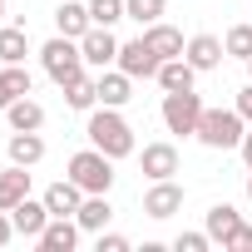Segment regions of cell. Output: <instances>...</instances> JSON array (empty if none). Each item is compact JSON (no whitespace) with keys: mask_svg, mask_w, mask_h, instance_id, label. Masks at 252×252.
<instances>
[{"mask_svg":"<svg viewBox=\"0 0 252 252\" xmlns=\"http://www.w3.org/2000/svg\"><path fill=\"white\" fill-rule=\"evenodd\" d=\"M64 178H74L84 193H109V188H114V158H109V154H99V149L89 144V149H79V154L69 158Z\"/></svg>","mask_w":252,"mask_h":252,"instance_id":"277c9868","label":"cell"},{"mask_svg":"<svg viewBox=\"0 0 252 252\" xmlns=\"http://www.w3.org/2000/svg\"><path fill=\"white\" fill-rule=\"evenodd\" d=\"M203 99L193 94V89H173V94H163V129L168 134H198V119H203Z\"/></svg>","mask_w":252,"mask_h":252,"instance_id":"5b68a950","label":"cell"},{"mask_svg":"<svg viewBox=\"0 0 252 252\" xmlns=\"http://www.w3.org/2000/svg\"><path fill=\"white\" fill-rule=\"evenodd\" d=\"M79 50H84V64H89V69H109V64H119V40H114L109 25H89V35L79 40Z\"/></svg>","mask_w":252,"mask_h":252,"instance_id":"52a82bcc","label":"cell"},{"mask_svg":"<svg viewBox=\"0 0 252 252\" xmlns=\"http://www.w3.org/2000/svg\"><path fill=\"white\" fill-rule=\"evenodd\" d=\"M237 149H242V158H247V168H252V134H242V144H237Z\"/></svg>","mask_w":252,"mask_h":252,"instance_id":"836d02e7","label":"cell"},{"mask_svg":"<svg viewBox=\"0 0 252 252\" xmlns=\"http://www.w3.org/2000/svg\"><path fill=\"white\" fill-rule=\"evenodd\" d=\"M247 79H252V60H247Z\"/></svg>","mask_w":252,"mask_h":252,"instance_id":"d590c367","label":"cell"},{"mask_svg":"<svg viewBox=\"0 0 252 252\" xmlns=\"http://www.w3.org/2000/svg\"><path fill=\"white\" fill-rule=\"evenodd\" d=\"M227 252H252V227H247V222L227 237Z\"/></svg>","mask_w":252,"mask_h":252,"instance_id":"4dcf8cb0","label":"cell"},{"mask_svg":"<svg viewBox=\"0 0 252 252\" xmlns=\"http://www.w3.org/2000/svg\"><path fill=\"white\" fill-rule=\"evenodd\" d=\"M183 208V188L173 183V178H158L149 193H144V213L154 218V222H163V218H173Z\"/></svg>","mask_w":252,"mask_h":252,"instance_id":"ba28073f","label":"cell"},{"mask_svg":"<svg viewBox=\"0 0 252 252\" xmlns=\"http://www.w3.org/2000/svg\"><path fill=\"white\" fill-rule=\"evenodd\" d=\"M79 232H84V227H79L74 218H50L45 232L35 237V247H40V252H74V247H79Z\"/></svg>","mask_w":252,"mask_h":252,"instance_id":"9c48e42d","label":"cell"},{"mask_svg":"<svg viewBox=\"0 0 252 252\" xmlns=\"http://www.w3.org/2000/svg\"><path fill=\"white\" fill-rule=\"evenodd\" d=\"M84 134H89V144H94L99 154H109L114 163L134 154V129H129V119H124L119 109H109V104L89 109V124H84Z\"/></svg>","mask_w":252,"mask_h":252,"instance_id":"6da1fadb","label":"cell"},{"mask_svg":"<svg viewBox=\"0 0 252 252\" xmlns=\"http://www.w3.org/2000/svg\"><path fill=\"white\" fill-rule=\"evenodd\" d=\"M158 55L149 50V40L139 35V40H129V45H119V69L129 74V79H158Z\"/></svg>","mask_w":252,"mask_h":252,"instance_id":"8992f818","label":"cell"},{"mask_svg":"<svg viewBox=\"0 0 252 252\" xmlns=\"http://www.w3.org/2000/svg\"><path fill=\"white\" fill-rule=\"evenodd\" d=\"M193 79H198V69H193L183 55L158 64V84H163V94H173V89H193Z\"/></svg>","mask_w":252,"mask_h":252,"instance_id":"603a6c76","label":"cell"},{"mask_svg":"<svg viewBox=\"0 0 252 252\" xmlns=\"http://www.w3.org/2000/svg\"><path fill=\"white\" fill-rule=\"evenodd\" d=\"M0 20H5V0H0Z\"/></svg>","mask_w":252,"mask_h":252,"instance_id":"e575fe53","label":"cell"},{"mask_svg":"<svg viewBox=\"0 0 252 252\" xmlns=\"http://www.w3.org/2000/svg\"><path fill=\"white\" fill-rule=\"evenodd\" d=\"M5 119H10V129H45V104L25 94V99H15L5 109Z\"/></svg>","mask_w":252,"mask_h":252,"instance_id":"d4e9b609","label":"cell"},{"mask_svg":"<svg viewBox=\"0 0 252 252\" xmlns=\"http://www.w3.org/2000/svg\"><path fill=\"white\" fill-rule=\"evenodd\" d=\"M139 163H144L149 183H158V178H173V173H178V149H173V144H144Z\"/></svg>","mask_w":252,"mask_h":252,"instance_id":"4fadbf2b","label":"cell"},{"mask_svg":"<svg viewBox=\"0 0 252 252\" xmlns=\"http://www.w3.org/2000/svg\"><path fill=\"white\" fill-rule=\"evenodd\" d=\"M237 227H242V213H237L232 203H213V208H208V237H213V242L227 247V237H232Z\"/></svg>","mask_w":252,"mask_h":252,"instance_id":"44dd1931","label":"cell"},{"mask_svg":"<svg viewBox=\"0 0 252 252\" xmlns=\"http://www.w3.org/2000/svg\"><path fill=\"white\" fill-rule=\"evenodd\" d=\"M222 55H227V45H222L218 35H193V40H188V50H183V60H188L198 74L218 69V64H222Z\"/></svg>","mask_w":252,"mask_h":252,"instance_id":"8fae6325","label":"cell"},{"mask_svg":"<svg viewBox=\"0 0 252 252\" xmlns=\"http://www.w3.org/2000/svg\"><path fill=\"white\" fill-rule=\"evenodd\" d=\"M109 218H114V208H109V193H84V203H79L74 222H79L84 232H104V227H109Z\"/></svg>","mask_w":252,"mask_h":252,"instance_id":"d6986e66","label":"cell"},{"mask_svg":"<svg viewBox=\"0 0 252 252\" xmlns=\"http://www.w3.org/2000/svg\"><path fill=\"white\" fill-rule=\"evenodd\" d=\"M79 203H84V188H79L74 178H60V183H50V188H45V208H50L55 218H74V213H79Z\"/></svg>","mask_w":252,"mask_h":252,"instance_id":"5bb4252c","label":"cell"},{"mask_svg":"<svg viewBox=\"0 0 252 252\" xmlns=\"http://www.w3.org/2000/svg\"><path fill=\"white\" fill-rule=\"evenodd\" d=\"M99 252H129V237L124 232H99Z\"/></svg>","mask_w":252,"mask_h":252,"instance_id":"f546056e","label":"cell"},{"mask_svg":"<svg viewBox=\"0 0 252 252\" xmlns=\"http://www.w3.org/2000/svg\"><path fill=\"white\" fill-rule=\"evenodd\" d=\"M222 45H227V55H232V60H242V64H247V60H252V25H232V30L222 35Z\"/></svg>","mask_w":252,"mask_h":252,"instance_id":"4316f807","label":"cell"},{"mask_svg":"<svg viewBox=\"0 0 252 252\" xmlns=\"http://www.w3.org/2000/svg\"><path fill=\"white\" fill-rule=\"evenodd\" d=\"M40 64H45V74H50L60 89L89 69V64H84V50H79V40H69V35H55V40H45V50H40Z\"/></svg>","mask_w":252,"mask_h":252,"instance_id":"3957f363","label":"cell"},{"mask_svg":"<svg viewBox=\"0 0 252 252\" xmlns=\"http://www.w3.org/2000/svg\"><path fill=\"white\" fill-rule=\"evenodd\" d=\"M89 15H94V25H119V20H129L124 15V0H89Z\"/></svg>","mask_w":252,"mask_h":252,"instance_id":"83f0119b","label":"cell"},{"mask_svg":"<svg viewBox=\"0 0 252 252\" xmlns=\"http://www.w3.org/2000/svg\"><path fill=\"white\" fill-rule=\"evenodd\" d=\"M144 40H149V50L158 55V60H178L188 45H183V30H173V25H163V20H154V25H144Z\"/></svg>","mask_w":252,"mask_h":252,"instance_id":"2e32d148","label":"cell"},{"mask_svg":"<svg viewBox=\"0 0 252 252\" xmlns=\"http://www.w3.org/2000/svg\"><path fill=\"white\" fill-rule=\"evenodd\" d=\"M25 55H30L25 25H0V64H25Z\"/></svg>","mask_w":252,"mask_h":252,"instance_id":"7402d4cb","label":"cell"},{"mask_svg":"<svg viewBox=\"0 0 252 252\" xmlns=\"http://www.w3.org/2000/svg\"><path fill=\"white\" fill-rule=\"evenodd\" d=\"M124 15L139 20V25H154L168 15V0H124Z\"/></svg>","mask_w":252,"mask_h":252,"instance_id":"484cf974","label":"cell"},{"mask_svg":"<svg viewBox=\"0 0 252 252\" xmlns=\"http://www.w3.org/2000/svg\"><path fill=\"white\" fill-rule=\"evenodd\" d=\"M30 198V173H25V163H10L5 173H0V208H15V203H25Z\"/></svg>","mask_w":252,"mask_h":252,"instance_id":"ffe728a7","label":"cell"},{"mask_svg":"<svg viewBox=\"0 0 252 252\" xmlns=\"http://www.w3.org/2000/svg\"><path fill=\"white\" fill-rule=\"evenodd\" d=\"M10 237H15V222H10L5 208H0V247H10Z\"/></svg>","mask_w":252,"mask_h":252,"instance_id":"d6a6232c","label":"cell"},{"mask_svg":"<svg viewBox=\"0 0 252 252\" xmlns=\"http://www.w3.org/2000/svg\"><path fill=\"white\" fill-rule=\"evenodd\" d=\"M50 218H55V213L45 208V198H25V203H15V208H10L15 232H20V237H30V242L45 232V222H50Z\"/></svg>","mask_w":252,"mask_h":252,"instance_id":"30bf717a","label":"cell"},{"mask_svg":"<svg viewBox=\"0 0 252 252\" xmlns=\"http://www.w3.org/2000/svg\"><path fill=\"white\" fill-rule=\"evenodd\" d=\"M242 134H247V119L237 114V104L232 109H203V119H198V144H208V149H237L242 144Z\"/></svg>","mask_w":252,"mask_h":252,"instance_id":"7a4b0ae2","label":"cell"},{"mask_svg":"<svg viewBox=\"0 0 252 252\" xmlns=\"http://www.w3.org/2000/svg\"><path fill=\"white\" fill-rule=\"evenodd\" d=\"M237 114L252 124V79H247V89H237Z\"/></svg>","mask_w":252,"mask_h":252,"instance_id":"1f68e13d","label":"cell"},{"mask_svg":"<svg viewBox=\"0 0 252 252\" xmlns=\"http://www.w3.org/2000/svg\"><path fill=\"white\" fill-rule=\"evenodd\" d=\"M173 247H178V252H208V247H213V237H208V227H203V232H178V237H173Z\"/></svg>","mask_w":252,"mask_h":252,"instance_id":"f1b7e54d","label":"cell"},{"mask_svg":"<svg viewBox=\"0 0 252 252\" xmlns=\"http://www.w3.org/2000/svg\"><path fill=\"white\" fill-rule=\"evenodd\" d=\"M94 79H99V104H109V109H124L134 99V79L124 69H99Z\"/></svg>","mask_w":252,"mask_h":252,"instance_id":"9a60e30c","label":"cell"},{"mask_svg":"<svg viewBox=\"0 0 252 252\" xmlns=\"http://www.w3.org/2000/svg\"><path fill=\"white\" fill-rule=\"evenodd\" d=\"M5 154H10V163H25V168H35V163L45 158V139H40V129H10V144H5Z\"/></svg>","mask_w":252,"mask_h":252,"instance_id":"7c38bea8","label":"cell"},{"mask_svg":"<svg viewBox=\"0 0 252 252\" xmlns=\"http://www.w3.org/2000/svg\"><path fill=\"white\" fill-rule=\"evenodd\" d=\"M89 25H94V15H89V5H79V0H64V5L55 10V30L69 35V40H84Z\"/></svg>","mask_w":252,"mask_h":252,"instance_id":"ac0fdd59","label":"cell"},{"mask_svg":"<svg viewBox=\"0 0 252 252\" xmlns=\"http://www.w3.org/2000/svg\"><path fill=\"white\" fill-rule=\"evenodd\" d=\"M30 89H35V79H30L25 64H0V114H5L15 99H25Z\"/></svg>","mask_w":252,"mask_h":252,"instance_id":"e0dca14e","label":"cell"},{"mask_svg":"<svg viewBox=\"0 0 252 252\" xmlns=\"http://www.w3.org/2000/svg\"><path fill=\"white\" fill-rule=\"evenodd\" d=\"M64 104H69V109H79V114L99 109V79H89V74L69 79V84H64Z\"/></svg>","mask_w":252,"mask_h":252,"instance_id":"cb8c5ba5","label":"cell"}]
</instances>
